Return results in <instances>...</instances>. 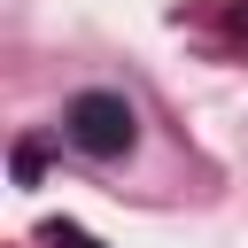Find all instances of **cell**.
Instances as JSON below:
<instances>
[{
    "label": "cell",
    "instance_id": "2",
    "mask_svg": "<svg viewBox=\"0 0 248 248\" xmlns=\"http://www.w3.org/2000/svg\"><path fill=\"white\" fill-rule=\"evenodd\" d=\"M39 240H46V248H101L85 225H62V217H46V225H39Z\"/></svg>",
    "mask_w": 248,
    "mask_h": 248
},
{
    "label": "cell",
    "instance_id": "1",
    "mask_svg": "<svg viewBox=\"0 0 248 248\" xmlns=\"http://www.w3.org/2000/svg\"><path fill=\"white\" fill-rule=\"evenodd\" d=\"M62 140H70L78 155H93V163H116V155H132L140 116H132L124 93H78V101L62 108Z\"/></svg>",
    "mask_w": 248,
    "mask_h": 248
}]
</instances>
